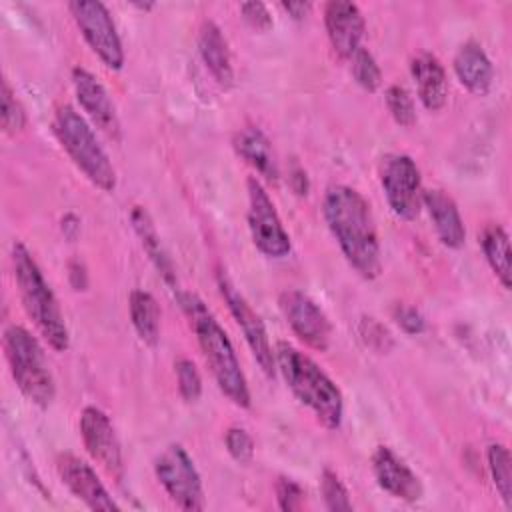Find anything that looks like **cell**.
I'll use <instances>...</instances> for the list:
<instances>
[{"instance_id":"9a60e30c","label":"cell","mask_w":512,"mask_h":512,"mask_svg":"<svg viewBox=\"0 0 512 512\" xmlns=\"http://www.w3.org/2000/svg\"><path fill=\"white\" fill-rule=\"evenodd\" d=\"M72 86L78 104L88 114L92 124L100 128L106 136L118 138L120 136V122L116 116L114 102L110 100L108 90L104 84L86 68L74 66L72 68Z\"/></svg>"},{"instance_id":"30bf717a","label":"cell","mask_w":512,"mask_h":512,"mask_svg":"<svg viewBox=\"0 0 512 512\" xmlns=\"http://www.w3.org/2000/svg\"><path fill=\"white\" fill-rule=\"evenodd\" d=\"M380 184L390 210L402 220H414L422 208V178L408 154H390L380 168Z\"/></svg>"},{"instance_id":"5bb4252c","label":"cell","mask_w":512,"mask_h":512,"mask_svg":"<svg viewBox=\"0 0 512 512\" xmlns=\"http://www.w3.org/2000/svg\"><path fill=\"white\" fill-rule=\"evenodd\" d=\"M56 470L64 486L82 500L90 510H104V512H116L120 506L110 496L106 486L100 482L96 470L84 462L82 458L64 452L56 458Z\"/></svg>"},{"instance_id":"d6a6232c","label":"cell","mask_w":512,"mask_h":512,"mask_svg":"<svg viewBox=\"0 0 512 512\" xmlns=\"http://www.w3.org/2000/svg\"><path fill=\"white\" fill-rule=\"evenodd\" d=\"M358 334L374 352H388L392 348L390 332L374 318H362L358 324Z\"/></svg>"},{"instance_id":"d590c367","label":"cell","mask_w":512,"mask_h":512,"mask_svg":"<svg viewBox=\"0 0 512 512\" xmlns=\"http://www.w3.org/2000/svg\"><path fill=\"white\" fill-rule=\"evenodd\" d=\"M240 14L254 30H268L272 26V14L264 2H244L240 4Z\"/></svg>"},{"instance_id":"ffe728a7","label":"cell","mask_w":512,"mask_h":512,"mask_svg":"<svg viewBox=\"0 0 512 512\" xmlns=\"http://www.w3.org/2000/svg\"><path fill=\"white\" fill-rule=\"evenodd\" d=\"M232 146L236 154L246 164H250L256 172H260L266 180L278 182V176H280L278 160H276L272 142L260 128L256 126L240 128L232 138Z\"/></svg>"},{"instance_id":"8fae6325","label":"cell","mask_w":512,"mask_h":512,"mask_svg":"<svg viewBox=\"0 0 512 512\" xmlns=\"http://www.w3.org/2000/svg\"><path fill=\"white\" fill-rule=\"evenodd\" d=\"M216 284H218L220 296L224 298L230 314L234 316L236 324L240 326V330H242V334L246 338V344L252 350L254 360L258 362V366L262 368V372L268 378H274V374H276V358H274V352H272V346H270L264 322L260 320V316L248 304L244 294L236 288V284L230 280V276L222 268L216 270Z\"/></svg>"},{"instance_id":"cb8c5ba5","label":"cell","mask_w":512,"mask_h":512,"mask_svg":"<svg viewBox=\"0 0 512 512\" xmlns=\"http://www.w3.org/2000/svg\"><path fill=\"white\" fill-rule=\"evenodd\" d=\"M128 310L138 338L146 346H156L160 340V308L156 298L146 290H132Z\"/></svg>"},{"instance_id":"277c9868","label":"cell","mask_w":512,"mask_h":512,"mask_svg":"<svg viewBox=\"0 0 512 512\" xmlns=\"http://www.w3.org/2000/svg\"><path fill=\"white\" fill-rule=\"evenodd\" d=\"M10 260H12V272L20 292V300L28 318L34 322L38 332L56 352L68 350L70 334H68V326L64 322L60 304L50 284L46 282L40 266L36 264L32 252L22 242L16 240L12 244Z\"/></svg>"},{"instance_id":"1f68e13d","label":"cell","mask_w":512,"mask_h":512,"mask_svg":"<svg viewBox=\"0 0 512 512\" xmlns=\"http://www.w3.org/2000/svg\"><path fill=\"white\" fill-rule=\"evenodd\" d=\"M224 444L228 454L238 462V464H248L254 458V440L252 436L240 428V426H232L226 430L224 434Z\"/></svg>"},{"instance_id":"f546056e","label":"cell","mask_w":512,"mask_h":512,"mask_svg":"<svg viewBox=\"0 0 512 512\" xmlns=\"http://www.w3.org/2000/svg\"><path fill=\"white\" fill-rule=\"evenodd\" d=\"M2 128L8 134H16L26 126V110L14 96L8 82H2Z\"/></svg>"},{"instance_id":"e575fe53","label":"cell","mask_w":512,"mask_h":512,"mask_svg":"<svg viewBox=\"0 0 512 512\" xmlns=\"http://www.w3.org/2000/svg\"><path fill=\"white\" fill-rule=\"evenodd\" d=\"M394 320L398 322V326L406 332V334H420L426 328V320L420 314L418 308L414 306H406V304H398L394 308Z\"/></svg>"},{"instance_id":"8d00e7d4","label":"cell","mask_w":512,"mask_h":512,"mask_svg":"<svg viewBox=\"0 0 512 512\" xmlns=\"http://www.w3.org/2000/svg\"><path fill=\"white\" fill-rule=\"evenodd\" d=\"M68 276H70V284L74 286V290H86L88 276H86V268L80 260L68 262Z\"/></svg>"},{"instance_id":"e0dca14e","label":"cell","mask_w":512,"mask_h":512,"mask_svg":"<svg viewBox=\"0 0 512 512\" xmlns=\"http://www.w3.org/2000/svg\"><path fill=\"white\" fill-rule=\"evenodd\" d=\"M372 472H374L378 486L394 498H400L406 502H416L424 494L420 478L388 446H378L374 450Z\"/></svg>"},{"instance_id":"5b68a950","label":"cell","mask_w":512,"mask_h":512,"mask_svg":"<svg viewBox=\"0 0 512 512\" xmlns=\"http://www.w3.org/2000/svg\"><path fill=\"white\" fill-rule=\"evenodd\" d=\"M52 130L76 168L100 190L112 192L116 188V170L100 146L92 126L70 104L60 106L52 118Z\"/></svg>"},{"instance_id":"2e32d148","label":"cell","mask_w":512,"mask_h":512,"mask_svg":"<svg viewBox=\"0 0 512 512\" xmlns=\"http://www.w3.org/2000/svg\"><path fill=\"white\" fill-rule=\"evenodd\" d=\"M324 26L332 50L340 58L350 60L360 48L366 28L360 8L354 2L332 0L324 6Z\"/></svg>"},{"instance_id":"ab89813d","label":"cell","mask_w":512,"mask_h":512,"mask_svg":"<svg viewBox=\"0 0 512 512\" xmlns=\"http://www.w3.org/2000/svg\"><path fill=\"white\" fill-rule=\"evenodd\" d=\"M62 232L66 238H76V234L80 232V220L74 216V214H66L62 218Z\"/></svg>"},{"instance_id":"ba28073f","label":"cell","mask_w":512,"mask_h":512,"mask_svg":"<svg viewBox=\"0 0 512 512\" xmlns=\"http://www.w3.org/2000/svg\"><path fill=\"white\" fill-rule=\"evenodd\" d=\"M68 10L102 64L110 70H120L124 66V48L108 8L98 0H76L68 4Z\"/></svg>"},{"instance_id":"7a4b0ae2","label":"cell","mask_w":512,"mask_h":512,"mask_svg":"<svg viewBox=\"0 0 512 512\" xmlns=\"http://www.w3.org/2000/svg\"><path fill=\"white\" fill-rule=\"evenodd\" d=\"M176 296L184 314L190 320V326L196 334L204 360L218 388L232 404L240 408H248L250 388L228 334L218 324V320L214 318V314L208 310V306L200 296H196L194 292H178Z\"/></svg>"},{"instance_id":"836d02e7","label":"cell","mask_w":512,"mask_h":512,"mask_svg":"<svg viewBox=\"0 0 512 512\" xmlns=\"http://www.w3.org/2000/svg\"><path fill=\"white\" fill-rule=\"evenodd\" d=\"M304 488L286 476H280L276 480V500H278V508L284 512H294L300 510L304 506Z\"/></svg>"},{"instance_id":"74e56055","label":"cell","mask_w":512,"mask_h":512,"mask_svg":"<svg viewBox=\"0 0 512 512\" xmlns=\"http://www.w3.org/2000/svg\"><path fill=\"white\" fill-rule=\"evenodd\" d=\"M282 8L294 18V20H304L310 10H312V4L310 2H282Z\"/></svg>"},{"instance_id":"603a6c76","label":"cell","mask_w":512,"mask_h":512,"mask_svg":"<svg viewBox=\"0 0 512 512\" xmlns=\"http://www.w3.org/2000/svg\"><path fill=\"white\" fill-rule=\"evenodd\" d=\"M130 222H132V228L136 232V236L140 238V244L144 248V252L148 254V258L152 260V264L156 266L158 274L162 276V280L172 288V290H178L176 288V270H174V264L168 256V252L164 250L162 246V240L158 236V230L150 218V214L142 208V206H134L130 210Z\"/></svg>"},{"instance_id":"8992f818","label":"cell","mask_w":512,"mask_h":512,"mask_svg":"<svg viewBox=\"0 0 512 512\" xmlns=\"http://www.w3.org/2000/svg\"><path fill=\"white\" fill-rule=\"evenodd\" d=\"M4 350L20 392L40 408L50 406L56 386L38 340L24 326L12 324L4 330Z\"/></svg>"},{"instance_id":"f35d334b","label":"cell","mask_w":512,"mask_h":512,"mask_svg":"<svg viewBox=\"0 0 512 512\" xmlns=\"http://www.w3.org/2000/svg\"><path fill=\"white\" fill-rule=\"evenodd\" d=\"M290 182H292L294 192H298V194H306L308 192V178H306V172L302 168H296L290 174Z\"/></svg>"},{"instance_id":"83f0119b","label":"cell","mask_w":512,"mask_h":512,"mask_svg":"<svg viewBox=\"0 0 512 512\" xmlns=\"http://www.w3.org/2000/svg\"><path fill=\"white\" fill-rule=\"evenodd\" d=\"M386 108L390 112V116L394 118L396 124L400 126H412L416 122V108H414V100L410 96V92L400 86V84H392L386 90Z\"/></svg>"},{"instance_id":"52a82bcc","label":"cell","mask_w":512,"mask_h":512,"mask_svg":"<svg viewBox=\"0 0 512 512\" xmlns=\"http://www.w3.org/2000/svg\"><path fill=\"white\" fill-rule=\"evenodd\" d=\"M154 472L170 500L182 510H202L206 506L202 478L194 460L180 444L166 446L154 460Z\"/></svg>"},{"instance_id":"4fadbf2b","label":"cell","mask_w":512,"mask_h":512,"mask_svg":"<svg viewBox=\"0 0 512 512\" xmlns=\"http://www.w3.org/2000/svg\"><path fill=\"white\" fill-rule=\"evenodd\" d=\"M80 436L86 452L112 476L122 478V450L114 424L98 406H86L80 414Z\"/></svg>"},{"instance_id":"ac0fdd59","label":"cell","mask_w":512,"mask_h":512,"mask_svg":"<svg viewBox=\"0 0 512 512\" xmlns=\"http://www.w3.org/2000/svg\"><path fill=\"white\" fill-rule=\"evenodd\" d=\"M422 206L428 210L440 242L448 248H462L466 242V228L456 202L442 190L422 192Z\"/></svg>"},{"instance_id":"d4e9b609","label":"cell","mask_w":512,"mask_h":512,"mask_svg":"<svg viewBox=\"0 0 512 512\" xmlns=\"http://www.w3.org/2000/svg\"><path fill=\"white\" fill-rule=\"evenodd\" d=\"M480 246L500 284L510 288V240L500 224H486L480 232Z\"/></svg>"},{"instance_id":"4dcf8cb0","label":"cell","mask_w":512,"mask_h":512,"mask_svg":"<svg viewBox=\"0 0 512 512\" xmlns=\"http://www.w3.org/2000/svg\"><path fill=\"white\" fill-rule=\"evenodd\" d=\"M176 380H178V392L186 402H196L202 394V378L196 368V364L188 358H180L176 364Z\"/></svg>"},{"instance_id":"7402d4cb","label":"cell","mask_w":512,"mask_h":512,"mask_svg":"<svg viewBox=\"0 0 512 512\" xmlns=\"http://www.w3.org/2000/svg\"><path fill=\"white\" fill-rule=\"evenodd\" d=\"M198 50L202 56V62L206 64L208 72L214 76V80L222 88H230L234 82V70L230 60L228 42L212 20H204L198 32Z\"/></svg>"},{"instance_id":"6da1fadb","label":"cell","mask_w":512,"mask_h":512,"mask_svg":"<svg viewBox=\"0 0 512 512\" xmlns=\"http://www.w3.org/2000/svg\"><path fill=\"white\" fill-rule=\"evenodd\" d=\"M322 214L348 264L366 280L380 276L382 252L368 200L352 186L334 184L324 194Z\"/></svg>"},{"instance_id":"44dd1931","label":"cell","mask_w":512,"mask_h":512,"mask_svg":"<svg viewBox=\"0 0 512 512\" xmlns=\"http://www.w3.org/2000/svg\"><path fill=\"white\" fill-rule=\"evenodd\" d=\"M454 72L460 84L476 96H484L492 86V62L486 56L484 48L474 40H468L458 48L454 56Z\"/></svg>"},{"instance_id":"4316f807","label":"cell","mask_w":512,"mask_h":512,"mask_svg":"<svg viewBox=\"0 0 512 512\" xmlns=\"http://www.w3.org/2000/svg\"><path fill=\"white\" fill-rule=\"evenodd\" d=\"M350 62H352V76H354L356 84L360 88H364L366 92L378 90V86L382 84V70H380L376 58L366 48L360 46L354 52V56L350 58Z\"/></svg>"},{"instance_id":"9c48e42d","label":"cell","mask_w":512,"mask_h":512,"mask_svg":"<svg viewBox=\"0 0 512 512\" xmlns=\"http://www.w3.org/2000/svg\"><path fill=\"white\" fill-rule=\"evenodd\" d=\"M248 190V230L254 246L270 258H284L290 254V236L276 212L272 198L256 176L246 182Z\"/></svg>"},{"instance_id":"d6986e66","label":"cell","mask_w":512,"mask_h":512,"mask_svg":"<svg viewBox=\"0 0 512 512\" xmlns=\"http://www.w3.org/2000/svg\"><path fill=\"white\" fill-rule=\"evenodd\" d=\"M410 74L424 108L430 112L444 108L448 98V80L440 60L430 52H420L410 62Z\"/></svg>"},{"instance_id":"3957f363","label":"cell","mask_w":512,"mask_h":512,"mask_svg":"<svg viewBox=\"0 0 512 512\" xmlns=\"http://www.w3.org/2000/svg\"><path fill=\"white\" fill-rule=\"evenodd\" d=\"M276 370H280L290 392L312 410L316 420L336 430L344 416V398L334 380L304 352L288 342H278L274 350Z\"/></svg>"},{"instance_id":"7c38bea8","label":"cell","mask_w":512,"mask_h":512,"mask_svg":"<svg viewBox=\"0 0 512 512\" xmlns=\"http://www.w3.org/2000/svg\"><path fill=\"white\" fill-rule=\"evenodd\" d=\"M280 312L292 332L310 348L326 350L332 338V324L324 310L302 290H284L278 298Z\"/></svg>"},{"instance_id":"484cf974","label":"cell","mask_w":512,"mask_h":512,"mask_svg":"<svg viewBox=\"0 0 512 512\" xmlns=\"http://www.w3.org/2000/svg\"><path fill=\"white\" fill-rule=\"evenodd\" d=\"M488 470L492 476V482L504 500V504L510 508L512 506V460L510 452L504 444H490L488 452Z\"/></svg>"},{"instance_id":"f1b7e54d","label":"cell","mask_w":512,"mask_h":512,"mask_svg":"<svg viewBox=\"0 0 512 512\" xmlns=\"http://www.w3.org/2000/svg\"><path fill=\"white\" fill-rule=\"evenodd\" d=\"M320 492L324 498V504L328 510L332 512H348L352 510V502H350V494L344 486V482L340 480V476L332 470H324L320 476Z\"/></svg>"}]
</instances>
